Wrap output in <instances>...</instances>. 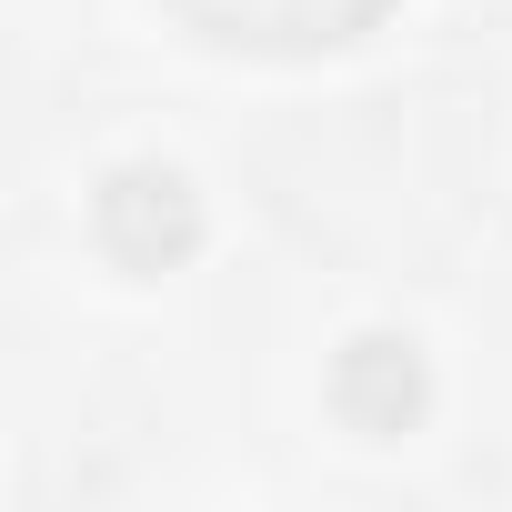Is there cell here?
<instances>
[{
  "label": "cell",
  "mask_w": 512,
  "mask_h": 512,
  "mask_svg": "<svg viewBox=\"0 0 512 512\" xmlns=\"http://www.w3.org/2000/svg\"><path fill=\"white\" fill-rule=\"evenodd\" d=\"M171 11L211 41H251V51H312V41H352L362 21H382L392 0H171Z\"/></svg>",
  "instance_id": "1"
}]
</instances>
